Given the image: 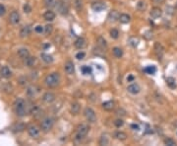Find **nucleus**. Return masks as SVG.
<instances>
[{
  "mask_svg": "<svg viewBox=\"0 0 177 146\" xmlns=\"http://www.w3.org/2000/svg\"><path fill=\"white\" fill-rule=\"evenodd\" d=\"M14 110L18 116H20V118L25 116L27 112V104L25 100L22 98L16 99V101L14 102Z\"/></svg>",
  "mask_w": 177,
  "mask_h": 146,
  "instance_id": "1",
  "label": "nucleus"
},
{
  "mask_svg": "<svg viewBox=\"0 0 177 146\" xmlns=\"http://www.w3.org/2000/svg\"><path fill=\"white\" fill-rule=\"evenodd\" d=\"M44 83L49 88H55L60 83V75L57 72H52L48 74L44 79Z\"/></svg>",
  "mask_w": 177,
  "mask_h": 146,
  "instance_id": "2",
  "label": "nucleus"
},
{
  "mask_svg": "<svg viewBox=\"0 0 177 146\" xmlns=\"http://www.w3.org/2000/svg\"><path fill=\"white\" fill-rule=\"evenodd\" d=\"M53 125H54V119H53L52 118L47 116V118L43 119L42 121H41L40 128H41V130H42L43 132H48L49 130H51Z\"/></svg>",
  "mask_w": 177,
  "mask_h": 146,
  "instance_id": "3",
  "label": "nucleus"
},
{
  "mask_svg": "<svg viewBox=\"0 0 177 146\" xmlns=\"http://www.w3.org/2000/svg\"><path fill=\"white\" fill-rule=\"evenodd\" d=\"M56 6H57V9L61 15H67L68 12H69L68 0H58L57 3H56Z\"/></svg>",
  "mask_w": 177,
  "mask_h": 146,
  "instance_id": "4",
  "label": "nucleus"
},
{
  "mask_svg": "<svg viewBox=\"0 0 177 146\" xmlns=\"http://www.w3.org/2000/svg\"><path fill=\"white\" fill-rule=\"evenodd\" d=\"M88 130H90V127H88V124H80L78 128H77V135H76L77 139L80 140V139L84 138V137L88 134Z\"/></svg>",
  "mask_w": 177,
  "mask_h": 146,
  "instance_id": "5",
  "label": "nucleus"
},
{
  "mask_svg": "<svg viewBox=\"0 0 177 146\" xmlns=\"http://www.w3.org/2000/svg\"><path fill=\"white\" fill-rule=\"evenodd\" d=\"M84 116L85 118L87 119V121L88 122H91V124H94V122L96 121V112L91 109V108H86L85 111H84Z\"/></svg>",
  "mask_w": 177,
  "mask_h": 146,
  "instance_id": "6",
  "label": "nucleus"
},
{
  "mask_svg": "<svg viewBox=\"0 0 177 146\" xmlns=\"http://www.w3.org/2000/svg\"><path fill=\"white\" fill-rule=\"evenodd\" d=\"M27 129H28L29 135L31 136V137H32V138H37V137L40 136V128L37 126V125L31 124V125H29Z\"/></svg>",
  "mask_w": 177,
  "mask_h": 146,
  "instance_id": "7",
  "label": "nucleus"
},
{
  "mask_svg": "<svg viewBox=\"0 0 177 146\" xmlns=\"http://www.w3.org/2000/svg\"><path fill=\"white\" fill-rule=\"evenodd\" d=\"M20 20H21V16L19 12L16 10L12 11L10 15H9V22H10L12 25H18L20 23Z\"/></svg>",
  "mask_w": 177,
  "mask_h": 146,
  "instance_id": "8",
  "label": "nucleus"
},
{
  "mask_svg": "<svg viewBox=\"0 0 177 146\" xmlns=\"http://www.w3.org/2000/svg\"><path fill=\"white\" fill-rule=\"evenodd\" d=\"M55 99H56V96H55V94H53L52 92H46V93H44L42 96V101L46 104L53 103V102L55 101Z\"/></svg>",
  "mask_w": 177,
  "mask_h": 146,
  "instance_id": "9",
  "label": "nucleus"
},
{
  "mask_svg": "<svg viewBox=\"0 0 177 146\" xmlns=\"http://www.w3.org/2000/svg\"><path fill=\"white\" fill-rule=\"evenodd\" d=\"M38 93H40V88L37 86H35V85H32V86H29L28 89H27V95L31 98H34L35 97Z\"/></svg>",
  "mask_w": 177,
  "mask_h": 146,
  "instance_id": "10",
  "label": "nucleus"
},
{
  "mask_svg": "<svg viewBox=\"0 0 177 146\" xmlns=\"http://www.w3.org/2000/svg\"><path fill=\"white\" fill-rule=\"evenodd\" d=\"M127 91H128L130 94H132V95H137V94L140 93L141 88H140V86H139L137 83H132V84H130L128 87H127Z\"/></svg>",
  "mask_w": 177,
  "mask_h": 146,
  "instance_id": "11",
  "label": "nucleus"
},
{
  "mask_svg": "<svg viewBox=\"0 0 177 146\" xmlns=\"http://www.w3.org/2000/svg\"><path fill=\"white\" fill-rule=\"evenodd\" d=\"M74 46H75L76 48L83 49V48H85L86 46H87V40H86L85 38L80 37V38H78V39L75 40V43H74Z\"/></svg>",
  "mask_w": 177,
  "mask_h": 146,
  "instance_id": "12",
  "label": "nucleus"
},
{
  "mask_svg": "<svg viewBox=\"0 0 177 146\" xmlns=\"http://www.w3.org/2000/svg\"><path fill=\"white\" fill-rule=\"evenodd\" d=\"M162 15V10L159 7H153L152 10L150 11V16L153 19H158L160 18Z\"/></svg>",
  "mask_w": 177,
  "mask_h": 146,
  "instance_id": "13",
  "label": "nucleus"
},
{
  "mask_svg": "<svg viewBox=\"0 0 177 146\" xmlns=\"http://www.w3.org/2000/svg\"><path fill=\"white\" fill-rule=\"evenodd\" d=\"M0 76L3 78H10L12 76V70L8 66H2L0 68Z\"/></svg>",
  "mask_w": 177,
  "mask_h": 146,
  "instance_id": "14",
  "label": "nucleus"
},
{
  "mask_svg": "<svg viewBox=\"0 0 177 146\" xmlns=\"http://www.w3.org/2000/svg\"><path fill=\"white\" fill-rule=\"evenodd\" d=\"M64 70H65V72H66L67 74H69V75L73 74L74 71H75V66H74V63L72 62V61L68 60V61H66V62H65V64H64Z\"/></svg>",
  "mask_w": 177,
  "mask_h": 146,
  "instance_id": "15",
  "label": "nucleus"
},
{
  "mask_svg": "<svg viewBox=\"0 0 177 146\" xmlns=\"http://www.w3.org/2000/svg\"><path fill=\"white\" fill-rule=\"evenodd\" d=\"M31 32H32L31 26H30V25H27V26H24V27H23L22 29H21L19 35H20L21 38H23V39H24V38L29 37L30 35H31Z\"/></svg>",
  "mask_w": 177,
  "mask_h": 146,
  "instance_id": "16",
  "label": "nucleus"
},
{
  "mask_svg": "<svg viewBox=\"0 0 177 146\" xmlns=\"http://www.w3.org/2000/svg\"><path fill=\"white\" fill-rule=\"evenodd\" d=\"M31 113L35 119H40L41 116H43V111L41 110L40 107L35 106V107H32V109L31 110Z\"/></svg>",
  "mask_w": 177,
  "mask_h": 146,
  "instance_id": "17",
  "label": "nucleus"
},
{
  "mask_svg": "<svg viewBox=\"0 0 177 146\" xmlns=\"http://www.w3.org/2000/svg\"><path fill=\"white\" fill-rule=\"evenodd\" d=\"M155 54L158 55V57H162V55L164 53V48L162 46L161 43H155Z\"/></svg>",
  "mask_w": 177,
  "mask_h": 146,
  "instance_id": "18",
  "label": "nucleus"
},
{
  "mask_svg": "<svg viewBox=\"0 0 177 146\" xmlns=\"http://www.w3.org/2000/svg\"><path fill=\"white\" fill-rule=\"evenodd\" d=\"M91 8L96 12H101L102 10H104L106 8V5L104 3H102V2H94L91 5Z\"/></svg>",
  "mask_w": 177,
  "mask_h": 146,
  "instance_id": "19",
  "label": "nucleus"
},
{
  "mask_svg": "<svg viewBox=\"0 0 177 146\" xmlns=\"http://www.w3.org/2000/svg\"><path fill=\"white\" fill-rule=\"evenodd\" d=\"M18 56H19L21 59H26L27 57L30 56V51L29 49H27L25 48H19L18 49Z\"/></svg>",
  "mask_w": 177,
  "mask_h": 146,
  "instance_id": "20",
  "label": "nucleus"
},
{
  "mask_svg": "<svg viewBox=\"0 0 177 146\" xmlns=\"http://www.w3.org/2000/svg\"><path fill=\"white\" fill-rule=\"evenodd\" d=\"M119 15L120 14L117 12L116 10H111L108 14V20L110 22H116L118 19H119Z\"/></svg>",
  "mask_w": 177,
  "mask_h": 146,
  "instance_id": "21",
  "label": "nucleus"
},
{
  "mask_svg": "<svg viewBox=\"0 0 177 146\" xmlns=\"http://www.w3.org/2000/svg\"><path fill=\"white\" fill-rule=\"evenodd\" d=\"M80 110H81V106H80L79 103L77 102H74V103L71 104L70 107V112L73 113V115H78L80 113Z\"/></svg>",
  "mask_w": 177,
  "mask_h": 146,
  "instance_id": "22",
  "label": "nucleus"
},
{
  "mask_svg": "<svg viewBox=\"0 0 177 146\" xmlns=\"http://www.w3.org/2000/svg\"><path fill=\"white\" fill-rule=\"evenodd\" d=\"M43 18H44L45 21L51 22V21H53V20L55 19V13L53 12V11H51V10H48V11H46V12L43 14Z\"/></svg>",
  "mask_w": 177,
  "mask_h": 146,
  "instance_id": "23",
  "label": "nucleus"
},
{
  "mask_svg": "<svg viewBox=\"0 0 177 146\" xmlns=\"http://www.w3.org/2000/svg\"><path fill=\"white\" fill-rule=\"evenodd\" d=\"M73 5L76 11L81 12L83 10V7H84V0H73Z\"/></svg>",
  "mask_w": 177,
  "mask_h": 146,
  "instance_id": "24",
  "label": "nucleus"
},
{
  "mask_svg": "<svg viewBox=\"0 0 177 146\" xmlns=\"http://www.w3.org/2000/svg\"><path fill=\"white\" fill-rule=\"evenodd\" d=\"M118 21H119L120 23H122V24H128V23L131 21V17H130L128 14H125V13L120 14Z\"/></svg>",
  "mask_w": 177,
  "mask_h": 146,
  "instance_id": "25",
  "label": "nucleus"
},
{
  "mask_svg": "<svg viewBox=\"0 0 177 146\" xmlns=\"http://www.w3.org/2000/svg\"><path fill=\"white\" fill-rule=\"evenodd\" d=\"M96 43H97V46H100V48H102L103 49H105L107 48V42L105 40V39L103 37H99L96 39Z\"/></svg>",
  "mask_w": 177,
  "mask_h": 146,
  "instance_id": "26",
  "label": "nucleus"
},
{
  "mask_svg": "<svg viewBox=\"0 0 177 146\" xmlns=\"http://www.w3.org/2000/svg\"><path fill=\"white\" fill-rule=\"evenodd\" d=\"M114 137L118 140H120V141H124V140L127 139V134L124 132V131H116L114 134Z\"/></svg>",
  "mask_w": 177,
  "mask_h": 146,
  "instance_id": "27",
  "label": "nucleus"
},
{
  "mask_svg": "<svg viewBox=\"0 0 177 146\" xmlns=\"http://www.w3.org/2000/svg\"><path fill=\"white\" fill-rule=\"evenodd\" d=\"M102 108L105 111H112L114 109V102L113 101H107L102 104Z\"/></svg>",
  "mask_w": 177,
  "mask_h": 146,
  "instance_id": "28",
  "label": "nucleus"
},
{
  "mask_svg": "<svg viewBox=\"0 0 177 146\" xmlns=\"http://www.w3.org/2000/svg\"><path fill=\"white\" fill-rule=\"evenodd\" d=\"M24 61H25V65L26 66H28V67H32V66H34V64H35V57H34V56H28L26 58V59H24Z\"/></svg>",
  "mask_w": 177,
  "mask_h": 146,
  "instance_id": "29",
  "label": "nucleus"
},
{
  "mask_svg": "<svg viewBox=\"0 0 177 146\" xmlns=\"http://www.w3.org/2000/svg\"><path fill=\"white\" fill-rule=\"evenodd\" d=\"M40 57H41V59H42L45 63H51L52 61H53V57L51 56V55H49V54L41 53L40 54Z\"/></svg>",
  "mask_w": 177,
  "mask_h": 146,
  "instance_id": "30",
  "label": "nucleus"
},
{
  "mask_svg": "<svg viewBox=\"0 0 177 146\" xmlns=\"http://www.w3.org/2000/svg\"><path fill=\"white\" fill-rule=\"evenodd\" d=\"M99 143V145H102V146L103 145H108L109 144V138L107 137V135H106V134H103V135L100 136Z\"/></svg>",
  "mask_w": 177,
  "mask_h": 146,
  "instance_id": "31",
  "label": "nucleus"
},
{
  "mask_svg": "<svg viewBox=\"0 0 177 146\" xmlns=\"http://www.w3.org/2000/svg\"><path fill=\"white\" fill-rule=\"evenodd\" d=\"M44 3H45V6L48 8V9H52V8L56 7L57 1H56V0H44Z\"/></svg>",
  "mask_w": 177,
  "mask_h": 146,
  "instance_id": "32",
  "label": "nucleus"
},
{
  "mask_svg": "<svg viewBox=\"0 0 177 146\" xmlns=\"http://www.w3.org/2000/svg\"><path fill=\"white\" fill-rule=\"evenodd\" d=\"M112 52H113L114 56L117 58H120L123 56V51L120 48H114L112 49Z\"/></svg>",
  "mask_w": 177,
  "mask_h": 146,
  "instance_id": "33",
  "label": "nucleus"
},
{
  "mask_svg": "<svg viewBox=\"0 0 177 146\" xmlns=\"http://www.w3.org/2000/svg\"><path fill=\"white\" fill-rule=\"evenodd\" d=\"M137 9L139 11H141V12H143L147 9V3L146 1H143V0H141V1H139L137 3Z\"/></svg>",
  "mask_w": 177,
  "mask_h": 146,
  "instance_id": "34",
  "label": "nucleus"
},
{
  "mask_svg": "<svg viewBox=\"0 0 177 146\" xmlns=\"http://www.w3.org/2000/svg\"><path fill=\"white\" fill-rule=\"evenodd\" d=\"M166 82H167V85L170 87V88H175L176 87V83H175V79L172 77H168L166 79Z\"/></svg>",
  "mask_w": 177,
  "mask_h": 146,
  "instance_id": "35",
  "label": "nucleus"
},
{
  "mask_svg": "<svg viewBox=\"0 0 177 146\" xmlns=\"http://www.w3.org/2000/svg\"><path fill=\"white\" fill-rule=\"evenodd\" d=\"M82 72L84 73L85 75H88V74H91V72H93V70H91V67L90 66H87V65H84L81 68Z\"/></svg>",
  "mask_w": 177,
  "mask_h": 146,
  "instance_id": "36",
  "label": "nucleus"
},
{
  "mask_svg": "<svg viewBox=\"0 0 177 146\" xmlns=\"http://www.w3.org/2000/svg\"><path fill=\"white\" fill-rule=\"evenodd\" d=\"M164 144L167 145V146H175L176 143H175V141H174L172 138H169V137H167V138L164 139Z\"/></svg>",
  "mask_w": 177,
  "mask_h": 146,
  "instance_id": "37",
  "label": "nucleus"
},
{
  "mask_svg": "<svg viewBox=\"0 0 177 146\" xmlns=\"http://www.w3.org/2000/svg\"><path fill=\"white\" fill-rule=\"evenodd\" d=\"M110 37L114 40L118 39V37H119V32H118V30H116V29H112L110 31Z\"/></svg>",
  "mask_w": 177,
  "mask_h": 146,
  "instance_id": "38",
  "label": "nucleus"
},
{
  "mask_svg": "<svg viewBox=\"0 0 177 146\" xmlns=\"http://www.w3.org/2000/svg\"><path fill=\"white\" fill-rule=\"evenodd\" d=\"M138 43H139V40L137 39V38L133 37V38H130V39H129V43L132 46H134V48L138 46Z\"/></svg>",
  "mask_w": 177,
  "mask_h": 146,
  "instance_id": "39",
  "label": "nucleus"
},
{
  "mask_svg": "<svg viewBox=\"0 0 177 146\" xmlns=\"http://www.w3.org/2000/svg\"><path fill=\"white\" fill-rule=\"evenodd\" d=\"M52 30H53V27L52 25L50 24H47L45 27H44V33H45V35H50L52 33Z\"/></svg>",
  "mask_w": 177,
  "mask_h": 146,
  "instance_id": "40",
  "label": "nucleus"
},
{
  "mask_svg": "<svg viewBox=\"0 0 177 146\" xmlns=\"http://www.w3.org/2000/svg\"><path fill=\"white\" fill-rule=\"evenodd\" d=\"M35 32L37 34H42L44 32V27H42L41 25H37V27H35Z\"/></svg>",
  "mask_w": 177,
  "mask_h": 146,
  "instance_id": "41",
  "label": "nucleus"
},
{
  "mask_svg": "<svg viewBox=\"0 0 177 146\" xmlns=\"http://www.w3.org/2000/svg\"><path fill=\"white\" fill-rule=\"evenodd\" d=\"M114 124H115V126L116 127H121V126H123V124H124V121H122L121 119H117L116 121H114Z\"/></svg>",
  "mask_w": 177,
  "mask_h": 146,
  "instance_id": "42",
  "label": "nucleus"
},
{
  "mask_svg": "<svg viewBox=\"0 0 177 146\" xmlns=\"http://www.w3.org/2000/svg\"><path fill=\"white\" fill-rule=\"evenodd\" d=\"M145 71L148 72L149 74H153V73L155 72V66H148L146 69H145Z\"/></svg>",
  "mask_w": 177,
  "mask_h": 146,
  "instance_id": "43",
  "label": "nucleus"
},
{
  "mask_svg": "<svg viewBox=\"0 0 177 146\" xmlns=\"http://www.w3.org/2000/svg\"><path fill=\"white\" fill-rule=\"evenodd\" d=\"M85 56H86V53L84 51H80V52H78V53L76 54V58H77V59H79V60L84 59Z\"/></svg>",
  "mask_w": 177,
  "mask_h": 146,
  "instance_id": "44",
  "label": "nucleus"
},
{
  "mask_svg": "<svg viewBox=\"0 0 177 146\" xmlns=\"http://www.w3.org/2000/svg\"><path fill=\"white\" fill-rule=\"evenodd\" d=\"M15 131H18V132H20V131H22V130H24L25 129V125H24L23 124H17L16 125V127H15Z\"/></svg>",
  "mask_w": 177,
  "mask_h": 146,
  "instance_id": "45",
  "label": "nucleus"
},
{
  "mask_svg": "<svg viewBox=\"0 0 177 146\" xmlns=\"http://www.w3.org/2000/svg\"><path fill=\"white\" fill-rule=\"evenodd\" d=\"M32 11V7L30 6V4L26 3L25 5H24V12L25 13H31Z\"/></svg>",
  "mask_w": 177,
  "mask_h": 146,
  "instance_id": "46",
  "label": "nucleus"
},
{
  "mask_svg": "<svg viewBox=\"0 0 177 146\" xmlns=\"http://www.w3.org/2000/svg\"><path fill=\"white\" fill-rule=\"evenodd\" d=\"M116 115H117V116H123L126 115V112H125V111H124L123 109H118V110L116 111Z\"/></svg>",
  "mask_w": 177,
  "mask_h": 146,
  "instance_id": "47",
  "label": "nucleus"
},
{
  "mask_svg": "<svg viewBox=\"0 0 177 146\" xmlns=\"http://www.w3.org/2000/svg\"><path fill=\"white\" fill-rule=\"evenodd\" d=\"M6 13V8L4 5L0 4V16H3Z\"/></svg>",
  "mask_w": 177,
  "mask_h": 146,
  "instance_id": "48",
  "label": "nucleus"
},
{
  "mask_svg": "<svg viewBox=\"0 0 177 146\" xmlns=\"http://www.w3.org/2000/svg\"><path fill=\"white\" fill-rule=\"evenodd\" d=\"M131 128H132V129H134V130H139V129H140V126H139V124H131Z\"/></svg>",
  "mask_w": 177,
  "mask_h": 146,
  "instance_id": "49",
  "label": "nucleus"
},
{
  "mask_svg": "<svg viewBox=\"0 0 177 146\" xmlns=\"http://www.w3.org/2000/svg\"><path fill=\"white\" fill-rule=\"evenodd\" d=\"M127 81H128V82H133V81H134V76H133V75H129V76L127 77Z\"/></svg>",
  "mask_w": 177,
  "mask_h": 146,
  "instance_id": "50",
  "label": "nucleus"
},
{
  "mask_svg": "<svg viewBox=\"0 0 177 146\" xmlns=\"http://www.w3.org/2000/svg\"><path fill=\"white\" fill-rule=\"evenodd\" d=\"M164 1L165 0H153V2L155 4H161V3H163Z\"/></svg>",
  "mask_w": 177,
  "mask_h": 146,
  "instance_id": "51",
  "label": "nucleus"
}]
</instances>
